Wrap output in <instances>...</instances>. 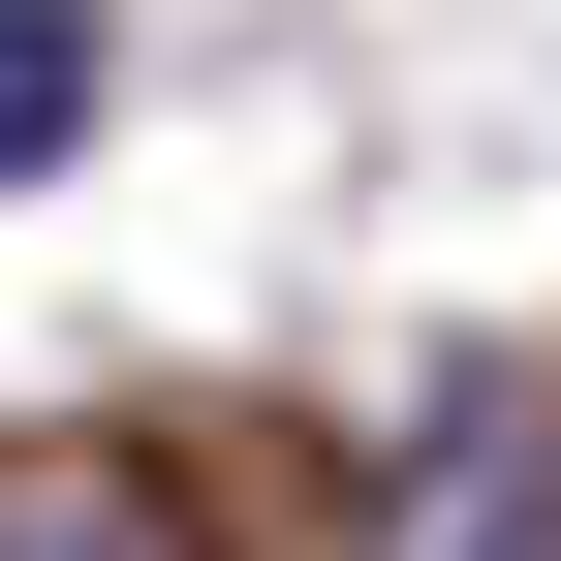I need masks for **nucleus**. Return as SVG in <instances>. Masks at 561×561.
<instances>
[{
    "label": "nucleus",
    "instance_id": "obj_1",
    "mask_svg": "<svg viewBox=\"0 0 561 561\" xmlns=\"http://www.w3.org/2000/svg\"><path fill=\"white\" fill-rule=\"evenodd\" d=\"M94 157V0H0V187Z\"/></svg>",
    "mask_w": 561,
    "mask_h": 561
},
{
    "label": "nucleus",
    "instance_id": "obj_2",
    "mask_svg": "<svg viewBox=\"0 0 561 561\" xmlns=\"http://www.w3.org/2000/svg\"><path fill=\"white\" fill-rule=\"evenodd\" d=\"M0 561H187L157 468H0Z\"/></svg>",
    "mask_w": 561,
    "mask_h": 561
},
{
    "label": "nucleus",
    "instance_id": "obj_3",
    "mask_svg": "<svg viewBox=\"0 0 561 561\" xmlns=\"http://www.w3.org/2000/svg\"><path fill=\"white\" fill-rule=\"evenodd\" d=\"M405 561H561V468H468V500L405 530Z\"/></svg>",
    "mask_w": 561,
    "mask_h": 561
}]
</instances>
